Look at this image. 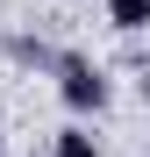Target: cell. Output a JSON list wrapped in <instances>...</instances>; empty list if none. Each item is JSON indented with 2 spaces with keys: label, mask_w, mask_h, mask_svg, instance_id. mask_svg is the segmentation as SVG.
<instances>
[{
  "label": "cell",
  "mask_w": 150,
  "mask_h": 157,
  "mask_svg": "<svg viewBox=\"0 0 150 157\" xmlns=\"http://www.w3.org/2000/svg\"><path fill=\"white\" fill-rule=\"evenodd\" d=\"M57 93H64L71 114H93V107H107V71L86 64V57H64L57 64Z\"/></svg>",
  "instance_id": "6da1fadb"
},
{
  "label": "cell",
  "mask_w": 150,
  "mask_h": 157,
  "mask_svg": "<svg viewBox=\"0 0 150 157\" xmlns=\"http://www.w3.org/2000/svg\"><path fill=\"white\" fill-rule=\"evenodd\" d=\"M107 21L121 36H136V29H150V0H107Z\"/></svg>",
  "instance_id": "7a4b0ae2"
},
{
  "label": "cell",
  "mask_w": 150,
  "mask_h": 157,
  "mask_svg": "<svg viewBox=\"0 0 150 157\" xmlns=\"http://www.w3.org/2000/svg\"><path fill=\"white\" fill-rule=\"evenodd\" d=\"M57 157H100L86 128H57Z\"/></svg>",
  "instance_id": "3957f363"
},
{
  "label": "cell",
  "mask_w": 150,
  "mask_h": 157,
  "mask_svg": "<svg viewBox=\"0 0 150 157\" xmlns=\"http://www.w3.org/2000/svg\"><path fill=\"white\" fill-rule=\"evenodd\" d=\"M143 100H150V71H143Z\"/></svg>",
  "instance_id": "277c9868"
}]
</instances>
